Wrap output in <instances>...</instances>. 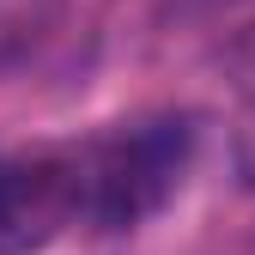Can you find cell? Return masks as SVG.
Segmentation results:
<instances>
[{"label":"cell","mask_w":255,"mask_h":255,"mask_svg":"<svg viewBox=\"0 0 255 255\" xmlns=\"http://www.w3.org/2000/svg\"><path fill=\"white\" fill-rule=\"evenodd\" d=\"M188 134L182 116H146L122 122L116 134H98L79 146V201H85V231H128L152 219L176 195L188 170Z\"/></svg>","instance_id":"cell-1"},{"label":"cell","mask_w":255,"mask_h":255,"mask_svg":"<svg viewBox=\"0 0 255 255\" xmlns=\"http://www.w3.org/2000/svg\"><path fill=\"white\" fill-rule=\"evenodd\" d=\"M237 98H243V122H237V164H243V176L255 182V30L237 43Z\"/></svg>","instance_id":"cell-4"},{"label":"cell","mask_w":255,"mask_h":255,"mask_svg":"<svg viewBox=\"0 0 255 255\" xmlns=\"http://www.w3.org/2000/svg\"><path fill=\"white\" fill-rule=\"evenodd\" d=\"M79 225V146L0 152V255H43Z\"/></svg>","instance_id":"cell-2"},{"label":"cell","mask_w":255,"mask_h":255,"mask_svg":"<svg viewBox=\"0 0 255 255\" xmlns=\"http://www.w3.org/2000/svg\"><path fill=\"white\" fill-rule=\"evenodd\" d=\"M55 18H61V0H0V67H18L55 30Z\"/></svg>","instance_id":"cell-3"}]
</instances>
